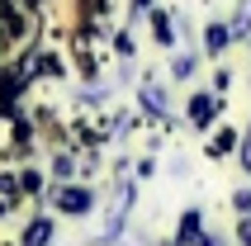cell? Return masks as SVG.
Wrapping results in <instances>:
<instances>
[{
	"label": "cell",
	"instance_id": "obj_6",
	"mask_svg": "<svg viewBox=\"0 0 251 246\" xmlns=\"http://www.w3.org/2000/svg\"><path fill=\"white\" fill-rule=\"evenodd\" d=\"M237 147V133H232V128H223V133L213 137V147H209V156H227V151Z\"/></svg>",
	"mask_w": 251,
	"mask_h": 246
},
{
	"label": "cell",
	"instance_id": "obj_4",
	"mask_svg": "<svg viewBox=\"0 0 251 246\" xmlns=\"http://www.w3.org/2000/svg\"><path fill=\"white\" fill-rule=\"evenodd\" d=\"M52 242V222L48 218H33L28 222V232H24V246H48Z\"/></svg>",
	"mask_w": 251,
	"mask_h": 246
},
{
	"label": "cell",
	"instance_id": "obj_1",
	"mask_svg": "<svg viewBox=\"0 0 251 246\" xmlns=\"http://www.w3.org/2000/svg\"><path fill=\"white\" fill-rule=\"evenodd\" d=\"M213 114H218V99L213 95H195L190 99V123H195V128H209Z\"/></svg>",
	"mask_w": 251,
	"mask_h": 246
},
{
	"label": "cell",
	"instance_id": "obj_7",
	"mask_svg": "<svg viewBox=\"0 0 251 246\" xmlns=\"http://www.w3.org/2000/svg\"><path fill=\"white\" fill-rule=\"evenodd\" d=\"M152 28H156V43H161V48H171V43H176V38H171V19H166L161 10H152Z\"/></svg>",
	"mask_w": 251,
	"mask_h": 246
},
{
	"label": "cell",
	"instance_id": "obj_9",
	"mask_svg": "<svg viewBox=\"0 0 251 246\" xmlns=\"http://www.w3.org/2000/svg\"><path fill=\"white\" fill-rule=\"evenodd\" d=\"M19 190H24V194H38V190H43V175H38V171H24V180H19Z\"/></svg>",
	"mask_w": 251,
	"mask_h": 246
},
{
	"label": "cell",
	"instance_id": "obj_10",
	"mask_svg": "<svg viewBox=\"0 0 251 246\" xmlns=\"http://www.w3.org/2000/svg\"><path fill=\"white\" fill-rule=\"evenodd\" d=\"M195 71V57H176V76H190Z\"/></svg>",
	"mask_w": 251,
	"mask_h": 246
},
{
	"label": "cell",
	"instance_id": "obj_3",
	"mask_svg": "<svg viewBox=\"0 0 251 246\" xmlns=\"http://www.w3.org/2000/svg\"><path fill=\"white\" fill-rule=\"evenodd\" d=\"M199 222H204V218H199V208H190V213L180 218V246H199V242H204Z\"/></svg>",
	"mask_w": 251,
	"mask_h": 246
},
{
	"label": "cell",
	"instance_id": "obj_15",
	"mask_svg": "<svg viewBox=\"0 0 251 246\" xmlns=\"http://www.w3.org/2000/svg\"><path fill=\"white\" fill-rule=\"evenodd\" d=\"M133 5H138V10H147V0H133Z\"/></svg>",
	"mask_w": 251,
	"mask_h": 246
},
{
	"label": "cell",
	"instance_id": "obj_5",
	"mask_svg": "<svg viewBox=\"0 0 251 246\" xmlns=\"http://www.w3.org/2000/svg\"><path fill=\"white\" fill-rule=\"evenodd\" d=\"M227 43H232V28H227V24H209V33H204V48H209V52H223Z\"/></svg>",
	"mask_w": 251,
	"mask_h": 246
},
{
	"label": "cell",
	"instance_id": "obj_8",
	"mask_svg": "<svg viewBox=\"0 0 251 246\" xmlns=\"http://www.w3.org/2000/svg\"><path fill=\"white\" fill-rule=\"evenodd\" d=\"M142 104H147V109H152V114H161V104H166V95H161V90H152V85H147V90H142Z\"/></svg>",
	"mask_w": 251,
	"mask_h": 246
},
{
	"label": "cell",
	"instance_id": "obj_11",
	"mask_svg": "<svg viewBox=\"0 0 251 246\" xmlns=\"http://www.w3.org/2000/svg\"><path fill=\"white\" fill-rule=\"evenodd\" d=\"M0 194H19V185H14V175H0Z\"/></svg>",
	"mask_w": 251,
	"mask_h": 246
},
{
	"label": "cell",
	"instance_id": "obj_2",
	"mask_svg": "<svg viewBox=\"0 0 251 246\" xmlns=\"http://www.w3.org/2000/svg\"><path fill=\"white\" fill-rule=\"evenodd\" d=\"M57 204L67 208V213H85V208H90V190H81V185H67V190H57Z\"/></svg>",
	"mask_w": 251,
	"mask_h": 246
},
{
	"label": "cell",
	"instance_id": "obj_14",
	"mask_svg": "<svg viewBox=\"0 0 251 246\" xmlns=\"http://www.w3.org/2000/svg\"><path fill=\"white\" fill-rule=\"evenodd\" d=\"M242 161H247V171H251V137H247V147H242Z\"/></svg>",
	"mask_w": 251,
	"mask_h": 246
},
{
	"label": "cell",
	"instance_id": "obj_12",
	"mask_svg": "<svg viewBox=\"0 0 251 246\" xmlns=\"http://www.w3.org/2000/svg\"><path fill=\"white\" fill-rule=\"evenodd\" d=\"M237 242H242V246H251V218L242 222V232H237Z\"/></svg>",
	"mask_w": 251,
	"mask_h": 246
},
{
	"label": "cell",
	"instance_id": "obj_13",
	"mask_svg": "<svg viewBox=\"0 0 251 246\" xmlns=\"http://www.w3.org/2000/svg\"><path fill=\"white\" fill-rule=\"evenodd\" d=\"M10 33H14V24H0V52H5V43H10Z\"/></svg>",
	"mask_w": 251,
	"mask_h": 246
}]
</instances>
